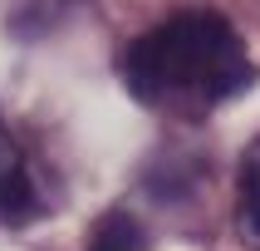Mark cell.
I'll return each mask as SVG.
<instances>
[{
	"label": "cell",
	"mask_w": 260,
	"mask_h": 251,
	"mask_svg": "<svg viewBox=\"0 0 260 251\" xmlns=\"http://www.w3.org/2000/svg\"><path fill=\"white\" fill-rule=\"evenodd\" d=\"M123 79L152 114L206 118L255 84V59L226 15L182 10L128 44Z\"/></svg>",
	"instance_id": "cell-1"
},
{
	"label": "cell",
	"mask_w": 260,
	"mask_h": 251,
	"mask_svg": "<svg viewBox=\"0 0 260 251\" xmlns=\"http://www.w3.org/2000/svg\"><path fill=\"white\" fill-rule=\"evenodd\" d=\"M40 207H44L40 177H35V168H29L20 138L0 123V221L20 227V221H29Z\"/></svg>",
	"instance_id": "cell-2"
},
{
	"label": "cell",
	"mask_w": 260,
	"mask_h": 251,
	"mask_svg": "<svg viewBox=\"0 0 260 251\" xmlns=\"http://www.w3.org/2000/svg\"><path fill=\"white\" fill-rule=\"evenodd\" d=\"M236 236L260 251V138L241 153L236 168Z\"/></svg>",
	"instance_id": "cell-3"
},
{
	"label": "cell",
	"mask_w": 260,
	"mask_h": 251,
	"mask_svg": "<svg viewBox=\"0 0 260 251\" xmlns=\"http://www.w3.org/2000/svg\"><path fill=\"white\" fill-rule=\"evenodd\" d=\"M88 251H147V232L128 212H108L88 236Z\"/></svg>",
	"instance_id": "cell-4"
}]
</instances>
